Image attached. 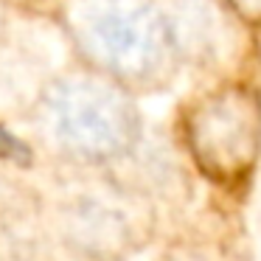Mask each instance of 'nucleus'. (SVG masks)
<instances>
[{
	"label": "nucleus",
	"mask_w": 261,
	"mask_h": 261,
	"mask_svg": "<svg viewBox=\"0 0 261 261\" xmlns=\"http://www.w3.org/2000/svg\"><path fill=\"white\" fill-rule=\"evenodd\" d=\"M31 182L57 258L126 261L146 242V202L113 171L45 169Z\"/></svg>",
	"instance_id": "2"
},
{
	"label": "nucleus",
	"mask_w": 261,
	"mask_h": 261,
	"mask_svg": "<svg viewBox=\"0 0 261 261\" xmlns=\"http://www.w3.org/2000/svg\"><path fill=\"white\" fill-rule=\"evenodd\" d=\"M188 138L211 177H239L258 152V110L239 93H222L194 113Z\"/></svg>",
	"instance_id": "4"
},
{
	"label": "nucleus",
	"mask_w": 261,
	"mask_h": 261,
	"mask_svg": "<svg viewBox=\"0 0 261 261\" xmlns=\"http://www.w3.org/2000/svg\"><path fill=\"white\" fill-rule=\"evenodd\" d=\"M23 126L45 169L113 171L141 143L132 93L82 65L48 73Z\"/></svg>",
	"instance_id": "1"
},
{
	"label": "nucleus",
	"mask_w": 261,
	"mask_h": 261,
	"mask_svg": "<svg viewBox=\"0 0 261 261\" xmlns=\"http://www.w3.org/2000/svg\"><path fill=\"white\" fill-rule=\"evenodd\" d=\"M20 188H23V177L9 174V169L0 163V216L6 214V208L12 205V199L17 197Z\"/></svg>",
	"instance_id": "5"
},
{
	"label": "nucleus",
	"mask_w": 261,
	"mask_h": 261,
	"mask_svg": "<svg viewBox=\"0 0 261 261\" xmlns=\"http://www.w3.org/2000/svg\"><path fill=\"white\" fill-rule=\"evenodd\" d=\"M54 261H62V258H54Z\"/></svg>",
	"instance_id": "7"
},
{
	"label": "nucleus",
	"mask_w": 261,
	"mask_h": 261,
	"mask_svg": "<svg viewBox=\"0 0 261 261\" xmlns=\"http://www.w3.org/2000/svg\"><path fill=\"white\" fill-rule=\"evenodd\" d=\"M65 34L82 68L129 93L166 73L174 45L169 20L152 0H70Z\"/></svg>",
	"instance_id": "3"
},
{
	"label": "nucleus",
	"mask_w": 261,
	"mask_h": 261,
	"mask_svg": "<svg viewBox=\"0 0 261 261\" xmlns=\"http://www.w3.org/2000/svg\"><path fill=\"white\" fill-rule=\"evenodd\" d=\"M233 6L247 17H261V0H233Z\"/></svg>",
	"instance_id": "6"
}]
</instances>
